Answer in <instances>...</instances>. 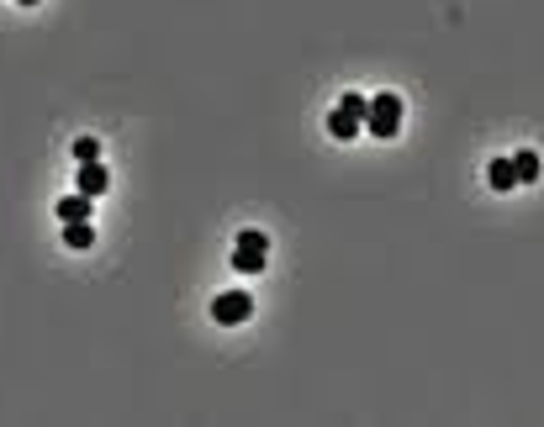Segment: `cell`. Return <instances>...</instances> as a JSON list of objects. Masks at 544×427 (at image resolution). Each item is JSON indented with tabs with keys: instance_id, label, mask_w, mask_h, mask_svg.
<instances>
[{
	"instance_id": "6da1fadb",
	"label": "cell",
	"mask_w": 544,
	"mask_h": 427,
	"mask_svg": "<svg viewBox=\"0 0 544 427\" xmlns=\"http://www.w3.org/2000/svg\"><path fill=\"white\" fill-rule=\"evenodd\" d=\"M364 127H370L375 137H397V132H402V95L386 90V95L364 101Z\"/></svg>"
},
{
	"instance_id": "7a4b0ae2",
	"label": "cell",
	"mask_w": 544,
	"mask_h": 427,
	"mask_svg": "<svg viewBox=\"0 0 544 427\" xmlns=\"http://www.w3.org/2000/svg\"><path fill=\"white\" fill-rule=\"evenodd\" d=\"M360 127H364V95H360V90H349V95L328 111V132H333L339 143H355V137H360Z\"/></svg>"
},
{
	"instance_id": "3957f363",
	"label": "cell",
	"mask_w": 544,
	"mask_h": 427,
	"mask_svg": "<svg viewBox=\"0 0 544 427\" xmlns=\"http://www.w3.org/2000/svg\"><path fill=\"white\" fill-rule=\"evenodd\" d=\"M264 264H270V238H264V233H254V227H248V233H239V238H233V269H243V275H259Z\"/></svg>"
},
{
	"instance_id": "277c9868",
	"label": "cell",
	"mask_w": 544,
	"mask_h": 427,
	"mask_svg": "<svg viewBox=\"0 0 544 427\" xmlns=\"http://www.w3.org/2000/svg\"><path fill=\"white\" fill-rule=\"evenodd\" d=\"M248 316H254V296L248 291H228V296L212 301V322H222V327H239Z\"/></svg>"
},
{
	"instance_id": "5b68a950",
	"label": "cell",
	"mask_w": 544,
	"mask_h": 427,
	"mask_svg": "<svg viewBox=\"0 0 544 427\" xmlns=\"http://www.w3.org/2000/svg\"><path fill=\"white\" fill-rule=\"evenodd\" d=\"M106 185H112V169H106L101 159H90V164H80V195H90V201H101V195H106Z\"/></svg>"
},
{
	"instance_id": "8992f818",
	"label": "cell",
	"mask_w": 544,
	"mask_h": 427,
	"mask_svg": "<svg viewBox=\"0 0 544 427\" xmlns=\"http://www.w3.org/2000/svg\"><path fill=\"white\" fill-rule=\"evenodd\" d=\"M90 211H96V201H90V195H80V190H74V195H63L59 206H54V217H59V222H90Z\"/></svg>"
},
{
	"instance_id": "52a82bcc",
	"label": "cell",
	"mask_w": 544,
	"mask_h": 427,
	"mask_svg": "<svg viewBox=\"0 0 544 427\" xmlns=\"http://www.w3.org/2000/svg\"><path fill=\"white\" fill-rule=\"evenodd\" d=\"M513 175H518V185H534L540 180V153H534V148L513 153Z\"/></svg>"
},
{
	"instance_id": "ba28073f",
	"label": "cell",
	"mask_w": 544,
	"mask_h": 427,
	"mask_svg": "<svg viewBox=\"0 0 544 427\" xmlns=\"http://www.w3.org/2000/svg\"><path fill=\"white\" fill-rule=\"evenodd\" d=\"M486 180H491V190H513V185H518L513 159H491V164H486Z\"/></svg>"
},
{
	"instance_id": "9c48e42d",
	"label": "cell",
	"mask_w": 544,
	"mask_h": 427,
	"mask_svg": "<svg viewBox=\"0 0 544 427\" xmlns=\"http://www.w3.org/2000/svg\"><path fill=\"white\" fill-rule=\"evenodd\" d=\"M90 243H96V227L90 222H63V248L80 253V248H90Z\"/></svg>"
},
{
	"instance_id": "30bf717a",
	"label": "cell",
	"mask_w": 544,
	"mask_h": 427,
	"mask_svg": "<svg viewBox=\"0 0 544 427\" xmlns=\"http://www.w3.org/2000/svg\"><path fill=\"white\" fill-rule=\"evenodd\" d=\"M74 159H80V164L101 159V143H96V137H74Z\"/></svg>"
},
{
	"instance_id": "8fae6325",
	"label": "cell",
	"mask_w": 544,
	"mask_h": 427,
	"mask_svg": "<svg viewBox=\"0 0 544 427\" xmlns=\"http://www.w3.org/2000/svg\"><path fill=\"white\" fill-rule=\"evenodd\" d=\"M21 5H38V0H21Z\"/></svg>"
}]
</instances>
